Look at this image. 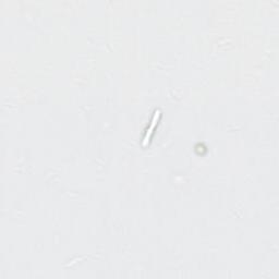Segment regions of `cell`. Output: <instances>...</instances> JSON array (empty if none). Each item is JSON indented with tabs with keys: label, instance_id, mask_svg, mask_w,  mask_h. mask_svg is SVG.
<instances>
[{
	"label": "cell",
	"instance_id": "1",
	"mask_svg": "<svg viewBox=\"0 0 279 279\" xmlns=\"http://www.w3.org/2000/svg\"><path fill=\"white\" fill-rule=\"evenodd\" d=\"M158 117H159V110H157V111L155 112L154 119H153V121H152V124H151V128H149V131H147V134H146L145 138H144V140H145V141H144V144H145V142L149 138V133L152 132V129L155 127V123H156V120H157V118H158Z\"/></svg>",
	"mask_w": 279,
	"mask_h": 279
}]
</instances>
